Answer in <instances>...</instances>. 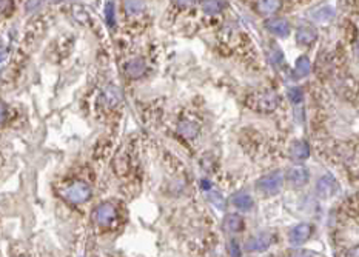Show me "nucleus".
<instances>
[{"label":"nucleus","instance_id":"nucleus-1","mask_svg":"<svg viewBox=\"0 0 359 257\" xmlns=\"http://www.w3.org/2000/svg\"><path fill=\"white\" fill-rule=\"evenodd\" d=\"M248 106L259 113H271L278 106V95L273 91L253 94L248 99Z\"/></svg>","mask_w":359,"mask_h":257},{"label":"nucleus","instance_id":"nucleus-2","mask_svg":"<svg viewBox=\"0 0 359 257\" xmlns=\"http://www.w3.org/2000/svg\"><path fill=\"white\" fill-rule=\"evenodd\" d=\"M282 182H284L282 174L279 171H274V173H270L258 180V189L267 196H273V194H276V192H279Z\"/></svg>","mask_w":359,"mask_h":257},{"label":"nucleus","instance_id":"nucleus-3","mask_svg":"<svg viewBox=\"0 0 359 257\" xmlns=\"http://www.w3.org/2000/svg\"><path fill=\"white\" fill-rule=\"evenodd\" d=\"M63 196H65V199L70 200L71 203H83L90 199L91 188L87 184H83V182H74V184H71L65 191H63Z\"/></svg>","mask_w":359,"mask_h":257},{"label":"nucleus","instance_id":"nucleus-4","mask_svg":"<svg viewBox=\"0 0 359 257\" xmlns=\"http://www.w3.org/2000/svg\"><path fill=\"white\" fill-rule=\"evenodd\" d=\"M116 219V208L108 202H103L97 205L93 211V222L97 225H108Z\"/></svg>","mask_w":359,"mask_h":257},{"label":"nucleus","instance_id":"nucleus-5","mask_svg":"<svg viewBox=\"0 0 359 257\" xmlns=\"http://www.w3.org/2000/svg\"><path fill=\"white\" fill-rule=\"evenodd\" d=\"M337 189V184H336V179L332 176V174H325L322 176L318 184H316V192L322 197V199H329L332 197Z\"/></svg>","mask_w":359,"mask_h":257},{"label":"nucleus","instance_id":"nucleus-6","mask_svg":"<svg viewBox=\"0 0 359 257\" xmlns=\"http://www.w3.org/2000/svg\"><path fill=\"white\" fill-rule=\"evenodd\" d=\"M310 233H311V227H310L309 223H299V225H296V227H294L290 231L288 240H290L291 245L299 246V245H302V243H305V242L309 240Z\"/></svg>","mask_w":359,"mask_h":257},{"label":"nucleus","instance_id":"nucleus-7","mask_svg":"<svg viewBox=\"0 0 359 257\" xmlns=\"http://www.w3.org/2000/svg\"><path fill=\"white\" fill-rule=\"evenodd\" d=\"M287 179L291 185L294 187H304L305 184L309 182L310 176H309V169L305 168V166H293L288 169V173H287Z\"/></svg>","mask_w":359,"mask_h":257},{"label":"nucleus","instance_id":"nucleus-8","mask_svg":"<svg viewBox=\"0 0 359 257\" xmlns=\"http://www.w3.org/2000/svg\"><path fill=\"white\" fill-rule=\"evenodd\" d=\"M265 26L271 34L278 36V37H287L290 34V23L285 19L276 17V19L267 20Z\"/></svg>","mask_w":359,"mask_h":257},{"label":"nucleus","instance_id":"nucleus-9","mask_svg":"<svg viewBox=\"0 0 359 257\" xmlns=\"http://www.w3.org/2000/svg\"><path fill=\"white\" fill-rule=\"evenodd\" d=\"M271 243V237L270 234L267 233H262V234H258V235H253L251 239L247 240L245 246L248 251H265Z\"/></svg>","mask_w":359,"mask_h":257},{"label":"nucleus","instance_id":"nucleus-10","mask_svg":"<svg viewBox=\"0 0 359 257\" xmlns=\"http://www.w3.org/2000/svg\"><path fill=\"white\" fill-rule=\"evenodd\" d=\"M145 70H146V65L142 59H133L125 65V72L128 74V77H133V79L141 77L145 72Z\"/></svg>","mask_w":359,"mask_h":257},{"label":"nucleus","instance_id":"nucleus-11","mask_svg":"<svg viewBox=\"0 0 359 257\" xmlns=\"http://www.w3.org/2000/svg\"><path fill=\"white\" fill-rule=\"evenodd\" d=\"M233 205L240 211H250L255 207V200L247 192H238L233 196Z\"/></svg>","mask_w":359,"mask_h":257},{"label":"nucleus","instance_id":"nucleus-12","mask_svg":"<svg viewBox=\"0 0 359 257\" xmlns=\"http://www.w3.org/2000/svg\"><path fill=\"white\" fill-rule=\"evenodd\" d=\"M316 37H318V34H316V31L310 26H302L298 29V33H296V40L301 45L313 44V42L316 40Z\"/></svg>","mask_w":359,"mask_h":257},{"label":"nucleus","instance_id":"nucleus-13","mask_svg":"<svg viewBox=\"0 0 359 257\" xmlns=\"http://www.w3.org/2000/svg\"><path fill=\"white\" fill-rule=\"evenodd\" d=\"M333 16H335V11L330 6H321V8L313 9L311 11V17L319 23H329L333 19Z\"/></svg>","mask_w":359,"mask_h":257},{"label":"nucleus","instance_id":"nucleus-14","mask_svg":"<svg viewBox=\"0 0 359 257\" xmlns=\"http://www.w3.org/2000/svg\"><path fill=\"white\" fill-rule=\"evenodd\" d=\"M244 227V220L242 217H239L238 214H228L224 219V228L228 231V233H238L242 230Z\"/></svg>","mask_w":359,"mask_h":257},{"label":"nucleus","instance_id":"nucleus-15","mask_svg":"<svg viewBox=\"0 0 359 257\" xmlns=\"http://www.w3.org/2000/svg\"><path fill=\"white\" fill-rule=\"evenodd\" d=\"M290 153H291V157L298 159V160H304L310 156V148L305 142H294L290 148Z\"/></svg>","mask_w":359,"mask_h":257},{"label":"nucleus","instance_id":"nucleus-16","mask_svg":"<svg viewBox=\"0 0 359 257\" xmlns=\"http://www.w3.org/2000/svg\"><path fill=\"white\" fill-rule=\"evenodd\" d=\"M281 8V0H258V9L262 14H273Z\"/></svg>","mask_w":359,"mask_h":257},{"label":"nucleus","instance_id":"nucleus-17","mask_svg":"<svg viewBox=\"0 0 359 257\" xmlns=\"http://www.w3.org/2000/svg\"><path fill=\"white\" fill-rule=\"evenodd\" d=\"M222 6H224V2L222 0H202V9L205 14H219L222 11Z\"/></svg>","mask_w":359,"mask_h":257},{"label":"nucleus","instance_id":"nucleus-18","mask_svg":"<svg viewBox=\"0 0 359 257\" xmlns=\"http://www.w3.org/2000/svg\"><path fill=\"white\" fill-rule=\"evenodd\" d=\"M294 72L298 74V77H305L310 72V59L301 56L296 60V65H294Z\"/></svg>","mask_w":359,"mask_h":257},{"label":"nucleus","instance_id":"nucleus-19","mask_svg":"<svg viewBox=\"0 0 359 257\" xmlns=\"http://www.w3.org/2000/svg\"><path fill=\"white\" fill-rule=\"evenodd\" d=\"M145 9V2L144 0H125V11L130 16L139 14Z\"/></svg>","mask_w":359,"mask_h":257},{"label":"nucleus","instance_id":"nucleus-20","mask_svg":"<svg viewBox=\"0 0 359 257\" xmlns=\"http://www.w3.org/2000/svg\"><path fill=\"white\" fill-rule=\"evenodd\" d=\"M179 133L185 137L191 139L197 134V126L194 123H190V122H182L181 125H179Z\"/></svg>","mask_w":359,"mask_h":257},{"label":"nucleus","instance_id":"nucleus-21","mask_svg":"<svg viewBox=\"0 0 359 257\" xmlns=\"http://www.w3.org/2000/svg\"><path fill=\"white\" fill-rule=\"evenodd\" d=\"M208 200H210L211 203H215V205H216L219 210H224V208H225V200H224V197L220 196L219 192H216V191L208 192Z\"/></svg>","mask_w":359,"mask_h":257},{"label":"nucleus","instance_id":"nucleus-22","mask_svg":"<svg viewBox=\"0 0 359 257\" xmlns=\"http://www.w3.org/2000/svg\"><path fill=\"white\" fill-rule=\"evenodd\" d=\"M288 99H290L293 103H301L302 99H304V94H302L301 88H298V87L290 88V90H288Z\"/></svg>","mask_w":359,"mask_h":257},{"label":"nucleus","instance_id":"nucleus-23","mask_svg":"<svg viewBox=\"0 0 359 257\" xmlns=\"http://www.w3.org/2000/svg\"><path fill=\"white\" fill-rule=\"evenodd\" d=\"M105 14H107V22L110 26H114V3L108 2L105 6Z\"/></svg>","mask_w":359,"mask_h":257},{"label":"nucleus","instance_id":"nucleus-24","mask_svg":"<svg viewBox=\"0 0 359 257\" xmlns=\"http://www.w3.org/2000/svg\"><path fill=\"white\" fill-rule=\"evenodd\" d=\"M13 8V2L11 0H0V13L2 14H8Z\"/></svg>","mask_w":359,"mask_h":257},{"label":"nucleus","instance_id":"nucleus-25","mask_svg":"<svg viewBox=\"0 0 359 257\" xmlns=\"http://www.w3.org/2000/svg\"><path fill=\"white\" fill-rule=\"evenodd\" d=\"M271 62L274 63V65H278V63H282L284 62V56H282V52L279 49H276L271 54Z\"/></svg>","mask_w":359,"mask_h":257},{"label":"nucleus","instance_id":"nucleus-26","mask_svg":"<svg viewBox=\"0 0 359 257\" xmlns=\"http://www.w3.org/2000/svg\"><path fill=\"white\" fill-rule=\"evenodd\" d=\"M230 254L231 256H240V251H239V248H238V243L236 242H230Z\"/></svg>","mask_w":359,"mask_h":257},{"label":"nucleus","instance_id":"nucleus-27","mask_svg":"<svg viewBox=\"0 0 359 257\" xmlns=\"http://www.w3.org/2000/svg\"><path fill=\"white\" fill-rule=\"evenodd\" d=\"M176 2L181 5V6H191L196 0H176Z\"/></svg>","mask_w":359,"mask_h":257},{"label":"nucleus","instance_id":"nucleus-28","mask_svg":"<svg viewBox=\"0 0 359 257\" xmlns=\"http://www.w3.org/2000/svg\"><path fill=\"white\" fill-rule=\"evenodd\" d=\"M3 120H5V108L0 105V123H2Z\"/></svg>","mask_w":359,"mask_h":257},{"label":"nucleus","instance_id":"nucleus-29","mask_svg":"<svg viewBox=\"0 0 359 257\" xmlns=\"http://www.w3.org/2000/svg\"><path fill=\"white\" fill-rule=\"evenodd\" d=\"M5 57H6V51L3 48H0V62L5 60Z\"/></svg>","mask_w":359,"mask_h":257}]
</instances>
